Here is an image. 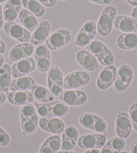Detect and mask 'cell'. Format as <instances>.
<instances>
[{"instance_id":"c3c4849f","label":"cell","mask_w":137,"mask_h":153,"mask_svg":"<svg viewBox=\"0 0 137 153\" xmlns=\"http://www.w3.org/2000/svg\"><path fill=\"white\" fill-rule=\"evenodd\" d=\"M131 153H137V142H134L130 145Z\"/></svg>"},{"instance_id":"ba28073f","label":"cell","mask_w":137,"mask_h":153,"mask_svg":"<svg viewBox=\"0 0 137 153\" xmlns=\"http://www.w3.org/2000/svg\"><path fill=\"white\" fill-rule=\"evenodd\" d=\"M36 62L32 57H28L16 62L11 67V73L13 78L16 79L26 76L35 69Z\"/></svg>"},{"instance_id":"f1b7e54d","label":"cell","mask_w":137,"mask_h":153,"mask_svg":"<svg viewBox=\"0 0 137 153\" xmlns=\"http://www.w3.org/2000/svg\"><path fill=\"white\" fill-rule=\"evenodd\" d=\"M98 61L99 62H100L102 65L104 66H109V65H112L114 62V56L113 53H112V51L108 49V50L104 51L99 56L96 57Z\"/></svg>"},{"instance_id":"ee69618b","label":"cell","mask_w":137,"mask_h":153,"mask_svg":"<svg viewBox=\"0 0 137 153\" xmlns=\"http://www.w3.org/2000/svg\"><path fill=\"white\" fill-rule=\"evenodd\" d=\"M100 153H117L115 152L113 149H112V147L109 145V144L107 143L105 145L103 146L101 151Z\"/></svg>"},{"instance_id":"9c48e42d","label":"cell","mask_w":137,"mask_h":153,"mask_svg":"<svg viewBox=\"0 0 137 153\" xmlns=\"http://www.w3.org/2000/svg\"><path fill=\"white\" fill-rule=\"evenodd\" d=\"M117 75V69L114 65L106 66L101 71L97 79V87L101 90H106L114 84Z\"/></svg>"},{"instance_id":"bcb514c9","label":"cell","mask_w":137,"mask_h":153,"mask_svg":"<svg viewBox=\"0 0 137 153\" xmlns=\"http://www.w3.org/2000/svg\"><path fill=\"white\" fill-rule=\"evenodd\" d=\"M5 50H6V46H5V43L0 38V54H4L5 52Z\"/></svg>"},{"instance_id":"ab89813d","label":"cell","mask_w":137,"mask_h":153,"mask_svg":"<svg viewBox=\"0 0 137 153\" xmlns=\"http://www.w3.org/2000/svg\"><path fill=\"white\" fill-rule=\"evenodd\" d=\"M76 142L69 140L66 138L62 137L61 149L63 151H70L72 150L75 145Z\"/></svg>"},{"instance_id":"4dcf8cb0","label":"cell","mask_w":137,"mask_h":153,"mask_svg":"<svg viewBox=\"0 0 137 153\" xmlns=\"http://www.w3.org/2000/svg\"><path fill=\"white\" fill-rule=\"evenodd\" d=\"M37 116L36 110L33 105L31 103L22 105L20 110V118L23 119H28L32 118Z\"/></svg>"},{"instance_id":"8d00e7d4","label":"cell","mask_w":137,"mask_h":153,"mask_svg":"<svg viewBox=\"0 0 137 153\" xmlns=\"http://www.w3.org/2000/svg\"><path fill=\"white\" fill-rule=\"evenodd\" d=\"M82 30L87 32L90 36L94 38L97 33V25L93 21H87L86 23L83 24L81 28Z\"/></svg>"},{"instance_id":"9a60e30c","label":"cell","mask_w":137,"mask_h":153,"mask_svg":"<svg viewBox=\"0 0 137 153\" xmlns=\"http://www.w3.org/2000/svg\"><path fill=\"white\" fill-rule=\"evenodd\" d=\"M114 26L116 29L124 33L137 32V20L125 15H117Z\"/></svg>"},{"instance_id":"8fae6325","label":"cell","mask_w":137,"mask_h":153,"mask_svg":"<svg viewBox=\"0 0 137 153\" xmlns=\"http://www.w3.org/2000/svg\"><path fill=\"white\" fill-rule=\"evenodd\" d=\"M34 52V45L29 42L18 44L13 46L9 52V58L12 62H18L20 60L31 56Z\"/></svg>"},{"instance_id":"7dc6e473","label":"cell","mask_w":137,"mask_h":153,"mask_svg":"<svg viewBox=\"0 0 137 153\" xmlns=\"http://www.w3.org/2000/svg\"><path fill=\"white\" fill-rule=\"evenodd\" d=\"M6 98L7 96L5 95L4 93L0 91V106L4 104V103L5 102V100H6Z\"/></svg>"},{"instance_id":"7a4b0ae2","label":"cell","mask_w":137,"mask_h":153,"mask_svg":"<svg viewBox=\"0 0 137 153\" xmlns=\"http://www.w3.org/2000/svg\"><path fill=\"white\" fill-rule=\"evenodd\" d=\"M48 87L54 96H59L63 91V76L61 69L57 66L50 67L47 73Z\"/></svg>"},{"instance_id":"cb8c5ba5","label":"cell","mask_w":137,"mask_h":153,"mask_svg":"<svg viewBox=\"0 0 137 153\" xmlns=\"http://www.w3.org/2000/svg\"><path fill=\"white\" fill-rule=\"evenodd\" d=\"M22 4L25 9L33 13L36 17H41L45 14V7L38 0H22Z\"/></svg>"},{"instance_id":"603a6c76","label":"cell","mask_w":137,"mask_h":153,"mask_svg":"<svg viewBox=\"0 0 137 153\" xmlns=\"http://www.w3.org/2000/svg\"><path fill=\"white\" fill-rule=\"evenodd\" d=\"M134 73L132 67L125 63H121L117 69L116 79L122 81L127 85H129L133 79Z\"/></svg>"},{"instance_id":"11a10c76","label":"cell","mask_w":137,"mask_h":153,"mask_svg":"<svg viewBox=\"0 0 137 153\" xmlns=\"http://www.w3.org/2000/svg\"><path fill=\"white\" fill-rule=\"evenodd\" d=\"M7 1V0H0V4H3V3H4Z\"/></svg>"},{"instance_id":"6f0895ef","label":"cell","mask_w":137,"mask_h":153,"mask_svg":"<svg viewBox=\"0 0 137 153\" xmlns=\"http://www.w3.org/2000/svg\"><path fill=\"white\" fill-rule=\"evenodd\" d=\"M66 151H57L56 153H65Z\"/></svg>"},{"instance_id":"5b68a950","label":"cell","mask_w":137,"mask_h":153,"mask_svg":"<svg viewBox=\"0 0 137 153\" xmlns=\"http://www.w3.org/2000/svg\"><path fill=\"white\" fill-rule=\"evenodd\" d=\"M4 31L7 36L20 42H28L31 40V34L24 26L14 22H7L4 26Z\"/></svg>"},{"instance_id":"30bf717a","label":"cell","mask_w":137,"mask_h":153,"mask_svg":"<svg viewBox=\"0 0 137 153\" xmlns=\"http://www.w3.org/2000/svg\"><path fill=\"white\" fill-rule=\"evenodd\" d=\"M115 125L116 133L118 137L124 139L129 137L133 127L129 115L125 112L120 111L116 116Z\"/></svg>"},{"instance_id":"94428289","label":"cell","mask_w":137,"mask_h":153,"mask_svg":"<svg viewBox=\"0 0 137 153\" xmlns=\"http://www.w3.org/2000/svg\"><path fill=\"white\" fill-rule=\"evenodd\" d=\"M1 127H0V129H1Z\"/></svg>"},{"instance_id":"d6986e66","label":"cell","mask_w":137,"mask_h":153,"mask_svg":"<svg viewBox=\"0 0 137 153\" xmlns=\"http://www.w3.org/2000/svg\"><path fill=\"white\" fill-rule=\"evenodd\" d=\"M36 85V82L31 76H24L14 79L10 86L11 91H24L31 90Z\"/></svg>"},{"instance_id":"f546056e","label":"cell","mask_w":137,"mask_h":153,"mask_svg":"<svg viewBox=\"0 0 137 153\" xmlns=\"http://www.w3.org/2000/svg\"><path fill=\"white\" fill-rule=\"evenodd\" d=\"M93 39L94 38L90 36L87 32L80 29L77 34L76 35L75 43L77 46H85L88 45L93 40Z\"/></svg>"},{"instance_id":"5bb4252c","label":"cell","mask_w":137,"mask_h":153,"mask_svg":"<svg viewBox=\"0 0 137 153\" xmlns=\"http://www.w3.org/2000/svg\"><path fill=\"white\" fill-rule=\"evenodd\" d=\"M78 63L89 71H95L98 69L99 62L94 54L86 50H80L76 54Z\"/></svg>"},{"instance_id":"3957f363","label":"cell","mask_w":137,"mask_h":153,"mask_svg":"<svg viewBox=\"0 0 137 153\" xmlns=\"http://www.w3.org/2000/svg\"><path fill=\"white\" fill-rule=\"evenodd\" d=\"M71 40V34L66 29H59L53 32L46 40L49 50L56 51L66 46Z\"/></svg>"},{"instance_id":"d590c367","label":"cell","mask_w":137,"mask_h":153,"mask_svg":"<svg viewBox=\"0 0 137 153\" xmlns=\"http://www.w3.org/2000/svg\"><path fill=\"white\" fill-rule=\"evenodd\" d=\"M45 142L51 147L52 150L55 153L57 151H59V150L61 149V138L58 136L54 135L49 136Z\"/></svg>"},{"instance_id":"4fadbf2b","label":"cell","mask_w":137,"mask_h":153,"mask_svg":"<svg viewBox=\"0 0 137 153\" xmlns=\"http://www.w3.org/2000/svg\"><path fill=\"white\" fill-rule=\"evenodd\" d=\"M51 30V24L47 20H42L38 24L33 33L31 35V43L38 46L45 42L49 36Z\"/></svg>"},{"instance_id":"83f0119b","label":"cell","mask_w":137,"mask_h":153,"mask_svg":"<svg viewBox=\"0 0 137 153\" xmlns=\"http://www.w3.org/2000/svg\"><path fill=\"white\" fill-rule=\"evenodd\" d=\"M36 66L38 71L42 73L47 72L51 67V54L34 57Z\"/></svg>"},{"instance_id":"e0dca14e","label":"cell","mask_w":137,"mask_h":153,"mask_svg":"<svg viewBox=\"0 0 137 153\" xmlns=\"http://www.w3.org/2000/svg\"><path fill=\"white\" fill-rule=\"evenodd\" d=\"M22 0H7L3 10V16L5 21L13 22L20 13Z\"/></svg>"},{"instance_id":"277c9868","label":"cell","mask_w":137,"mask_h":153,"mask_svg":"<svg viewBox=\"0 0 137 153\" xmlns=\"http://www.w3.org/2000/svg\"><path fill=\"white\" fill-rule=\"evenodd\" d=\"M90 76L85 71H73L65 76L63 79V88L65 90L74 89L83 87L89 83Z\"/></svg>"},{"instance_id":"f907efd6","label":"cell","mask_w":137,"mask_h":153,"mask_svg":"<svg viewBox=\"0 0 137 153\" xmlns=\"http://www.w3.org/2000/svg\"><path fill=\"white\" fill-rule=\"evenodd\" d=\"M84 153H100V151L98 149H93L88 150V151Z\"/></svg>"},{"instance_id":"4316f807","label":"cell","mask_w":137,"mask_h":153,"mask_svg":"<svg viewBox=\"0 0 137 153\" xmlns=\"http://www.w3.org/2000/svg\"><path fill=\"white\" fill-rule=\"evenodd\" d=\"M87 49L89 53H91L95 57H97L109 48L105 44H103L100 40H96L92 41L88 45H87Z\"/></svg>"},{"instance_id":"816d5d0a","label":"cell","mask_w":137,"mask_h":153,"mask_svg":"<svg viewBox=\"0 0 137 153\" xmlns=\"http://www.w3.org/2000/svg\"><path fill=\"white\" fill-rule=\"evenodd\" d=\"M130 5L133 6H137V0H126Z\"/></svg>"},{"instance_id":"f6af8a7d","label":"cell","mask_w":137,"mask_h":153,"mask_svg":"<svg viewBox=\"0 0 137 153\" xmlns=\"http://www.w3.org/2000/svg\"><path fill=\"white\" fill-rule=\"evenodd\" d=\"M89 1L100 5H108L110 4L112 0H89Z\"/></svg>"},{"instance_id":"f5cc1de1","label":"cell","mask_w":137,"mask_h":153,"mask_svg":"<svg viewBox=\"0 0 137 153\" xmlns=\"http://www.w3.org/2000/svg\"><path fill=\"white\" fill-rule=\"evenodd\" d=\"M132 16L134 18L137 20V6L135 7L132 11Z\"/></svg>"},{"instance_id":"91938a15","label":"cell","mask_w":137,"mask_h":153,"mask_svg":"<svg viewBox=\"0 0 137 153\" xmlns=\"http://www.w3.org/2000/svg\"><path fill=\"white\" fill-rule=\"evenodd\" d=\"M62 1H65V0H62Z\"/></svg>"},{"instance_id":"f35d334b","label":"cell","mask_w":137,"mask_h":153,"mask_svg":"<svg viewBox=\"0 0 137 153\" xmlns=\"http://www.w3.org/2000/svg\"><path fill=\"white\" fill-rule=\"evenodd\" d=\"M129 117L134 129L137 132V103H133L130 107Z\"/></svg>"},{"instance_id":"60d3db41","label":"cell","mask_w":137,"mask_h":153,"mask_svg":"<svg viewBox=\"0 0 137 153\" xmlns=\"http://www.w3.org/2000/svg\"><path fill=\"white\" fill-rule=\"evenodd\" d=\"M10 143V137L8 134L2 128L0 129V146H6Z\"/></svg>"},{"instance_id":"7c38bea8","label":"cell","mask_w":137,"mask_h":153,"mask_svg":"<svg viewBox=\"0 0 137 153\" xmlns=\"http://www.w3.org/2000/svg\"><path fill=\"white\" fill-rule=\"evenodd\" d=\"M41 129L46 132L59 134L64 132V122L58 117H41L38 121Z\"/></svg>"},{"instance_id":"ac0fdd59","label":"cell","mask_w":137,"mask_h":153,"mask_svg":"<svg viewBox=\"0 0 137 153\" xmlns=\"http://www.w3.org/2000/svg\"><path fill=\"white\" fill-rule=\"evenodd\" d=\"M116 45L120 49L124 51L137 48V32L120 34L117 37Z\"/></svg>"},{"instance_id":"52a82bcc","label":"cell","mask_w":137,"mask_h":153,"mask_svg":"<svg viewBox=\"0 0 137 153\" xmlns=\"http://www.w3.org/2000/svg\"><path fill=\"white\" fill-rule=\"evenodd\" d=\"M59 100L67 105L77 106L87 102V95L86 92L81 90L68 89L59 95Z\"/></svg>"},{"instance_id":"2e32d148","label":"cell","mask_w":137,"mask_h":153,"mask_svg":"<svg viewBox=\"0 0 137 153\" xmlns=\"http://www.w3.org/2000/svg\"><path fill=\"white\" fill-rule=\"evenodd\" d=\"M7 98L11 104L16 106L29 104L34 101L33 95L29 91L10 92L7 95Z\"/></svg>"},{"instance_id":"1f68e13d","label":"cell","mask_w":137,"mask_h":153,"mask_svg":"<svg viewBox=\"0 0 137 153\" xmlns=\"http://www.w3.org/2000/svg\"><path fill=\"white\" fill-rule=\"evenodd\" d=\"M108 143L112 147V149L117 153L122 152L126 146V142L124 139L118 137V136L112 138L108 142Z\"/></svg>"},{"instance_id":"74e56055","label":"cell","mask_w":137,"mask_h":153,"mask_svg":"<svg viewBox=\"0 0 137 153\" xmlns=\"http://www.w3.org/2000/svg\"><path fill=\"white\" fill-rule=\"evenodd\" d=\"M36 113L38 116L42 117H48L50 114L49 103H36Z\"/></svg>"},{"instance_id":"d4e9b609","label":"cell","mask_w":137,"mask_h":153,"mask_svg":"<svg viewBox=\"0 0 137 153\" xmlns=\"http://www.w3.org/2000/svg\"><path fill=\"white\" fill-rule=\"evenodd\" d=\"M49 103L50 114L48 117H59L66 115L68 111V105L61 101H55Z\"/></svg>"},{"instance_id":"7402d4cb","label":"cell","mask_w":137,"mask_h":153,"mask_svg":"<svg viewBox=\"0 0 137 153\" xmlns=\"http://www.w3.org/2000/svg\"><path fill=\"white\" fill-rule=\"evenodd\" d=\"M11 67L8 64H4L0 68V91L7 93L12 82Z\"/></svg>"},{"instance_id":"44dd1931","label":"cell","mask_w":137,"mask_h":153,"mask_svg":"<svg viewBox=\"0 0 137 153\" xmlns=\"http://www.w3.org/2000/svg\"><path fill=\"white\" fill-rule=\"evenodd\" d=\"M34 99L41 103H51L53 102L54 95L46 87L36 84L31 89Z\"/></svg>"},{"instance_id":"8992f818","label":"cell","mask_w":137,"mask_h":153,"mask_svg":"<svg viewBox=\"0 0 137 153\" xmlns=\"http://www.w3.org/2000/svg\"><path fill=\"white\" fill-rule=\"evenodd\" d=\"M77 143L83 149H100L106 143V136L102 134H87L79 137Z\"/></svg>"},{"instance_id":"681fc988","label":"cell","mask_w":137,"mask_h":153,"mask_svg":"<svg viewBox=\"0 0 137 153\" xmlns=\"http://www.w3.org/2000/svg\"><path fill=\"white\" fill-rule=\"evenodd\" d=\"M3 24H4V16H3L2 7L0 5V30H1V27L3 26Z\"/></svg>"},{"instance_id":"ffe728a7","label":"cell","mask_w":137,"mask_h":153,"mask_svg":"<svg viewBox=\"0 0 137 153\" xmlns=\"http://www.w3.org/2000/svg\"><path fill=\"white\" fill-rule=\"evenodd\" d=\"M19 20L26 29L30 32H34L38 25L36 17L25 8L21 10L18 15Z\"/></svg>"},{"instance_id":"7bdbcfd3","label":"cell","mask_w":137,"mask_h":153,"mask_svg":"<svg viewBox=\"0 0 137 153\" xmlns=\"http://www.w3.org/2000/svg\"><path fill=\"white\" fill-rule=\"evenodd\" d=\"M40 153H55L45 142H44L42 145L40 146Z\"/></svg>"},{"instance_id":"680465c9","label":"cell","mask_w":137,"mask_h":153,"mask_svg":"<svg viewBox=\"0 0 137 153\" xmlns=\"http://www.w3.org/2000/svg\"><path fill=\"white\" fill-rule=\"evenodd\" d=\"M120 153H128V152H126V151H122V152H120Z\"/></svg>"},{"instance_id":"b9f144b4","label":"cell","mask_w":137,"mask_h":153,"mask_svg":"<svg viewBox=\"0 0 137 153\" xmlns=\"http://www.w3.org/2000/svg\"><path fill=\"white\" fill-rule=\"evenodd\" d=\"M42 5L47 7H54L57 4V0H38Z\"/></svg>"},{"instance_id":"484cf974","label":"cell","mask_w":137,"mask_h":153,"mask_svg":"<svg viewBox=\"0 0 137 153\" xmlns=\"http://www.w3.org/2000/svg\"><path fill=\"white\" fill-rule=\"evenodd\" d=\"M38 124V116L28 119L21 120L22 129L24 135L30 134L33 133L36 130Z\"/></svg>"},{"instance_id":"6da1fadb","label":"cell","mask_w":137,"mask_h":153,"mask_svg":"<svg viewBox=\"0 0 137 153\" xmlns=\"http://www.w3.org/2000/svg\"><path fill=\"white\" fill-rule=\"evenodd\" d=\"M116 16L117 10L114 6L108 5L104 8L98 18L96 24L97 30L100 35L107 37L110 34Z\"/></svg>"},{"instance_id":"9f6ffc18","label":"cell","mask_w":137,"mask_h":153,"mask_svg":"<svg viewBox=\"0 0 137 153\" xmlns=\"http://www.w3.org/2000/svg\"><path fill=\"white\" fill-rule=\"evenodd\" d=\"M65 153H77L76 152H75V151H66V152Z\"/></svg>"},{"instance_id":"836d02e7","label":"cell","mask_w":137,"mask_h":153,"mask_svg":"<svg viewBox=\"0 0 137 153\" xmlns=\"http://www.w3.org/2000/svg\"><path fill=\"white\" fill-rule=\"evenodd\" d=\"M95 114L91 113H84L79 117V123L87 129L92 130L93 124L94 122Z\"/></svg>"},{"instance_id":"d6a6232c","label":"cell","mask_w":137,"mask_h":153,"mask_svg":"<svg viewBox=\"0 0 137 153\" xmlns=\"http://www.w3.org/2000/svg\"><path fill=\"white\" fill-rule=\"evenodd\" d=\"M107 130V124L105 120L102 117L95 115L94 116V122L93 124L92 130L99 133H106Z\"/></svg>"},{"instance_id":"e575fe53","label":"cell","mask_w":137,"mask_h":153,"mask_svg":"<svg viewBox=\"0 0 137 153\" xmlns=\"http://www.w3.org/2000/svg\"><path fill=\"white\" fill-rule=\"evenodd\" d=\"M62 137L77 142L79 138V131L75 126L70 125L65 128Z\"/></svg>"},{"instance_id":"db71d44e","label":"cell","mask_w":137,"mask_h":153,"mask_svg":"<svg viewBox=\"0 0 137 153\" xmlns=\"http://www.w3.org/2000/svg\"><path fill=\"white\" fill-rule=\"evenodd\" d=\"M4 64V57L2 54H0V68Z\"/></svg>"}]
</instances>
